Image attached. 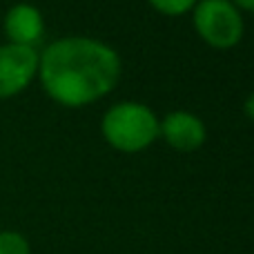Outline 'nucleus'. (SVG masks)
Instances as JSON below:
<instances>
[{"instance_id": "nucleus-1", "label": "nucleus", "mask_w": 254, "mask_h": 254, "mask_svg": "<svg viewBox=\"0 0 254 254\" xmlns=\"http://www.w3.org/2000/svg\"><path fill=\"white\" fill-rule=\"evenodd\" d=\"M43 89L65 107H85L107 96L121 78V58L94 38H61L38 61Z\"/></svg>"}, {"instance_id": "nucleus-2", "label": "nucleus", "mask_w": 254, "mask_h": 254, "mask_svg": "<svg viewBox=\"0 0 254 254\" xmlns=\"http://www.w3.org/2000/svg\"><path fill=\"white\" fill-rule=\"evenodd\" d=\"M101 131L103 138L119 152H143L158 138V119L143 103L123 101L105 112Z\"/></svg>"}, {"instance_id": "nucleus-3", "label": "nucleus", "mask_w": 254, "mask_h": 254, "mask_svg": "<svg viewBox=\"0 0 254 254\" xmlns=\"http://www.w3.org/2000/svg\"><path fill=\"white\" fill-rule=\"evenodd\" d=\"M194 29L214 49H230L243 38V18L230 0H201L194 4Z\"/></svg>"}, {"instance_id": "nucleus-4", "label": "nucleus", "mask_w": 254, "mask_h": 254, "mask_svg": "<svg viewBox=\"0 0 254 254\" xmlns=\"http://www.w3.org/2000/svg\"><path fill=\"white\" fill-rule=\"evenodd\" d=\"M38 61L34 47L0 45V98L20 94L38 74Z\"/></svg>"}, {"instance_id": "nucleus-5", "label": "nucleus", "mask_w": 254, "mask_h": 254, "mask_svg": "<svg viewBox=\"0 0 254 254\" xmlns=\"http://www.w3.org/2000/svg\"><path fill=\"white\" fill-rule=\"evenodd\" d=\"M158 136L179 152H194L205 143V125L192 112H172L158 121Z\"/></svg>"}, {"instance_id": "nucleus-6", "label": "nucleus", "mask_w": 254, "mask_h": 254, "mask_svg": "<svg viewBox=\"0 0 254 254\" xmlns=\"http://www.w3.org/2000/svg\"><path fill=\"white\" fill-rule=\"evenodd\" d=\"M45 31L43 13L34 4H13L4 16V34H7L11 45H22V47H34Z\"/></svg>"}, {"instance_id": "nucleus-7", "label": "nucleus", "mask_w": 254, "mask_h": 254, "mask_svg": "<svg viewBox=\"0 0 254 254\" xmlns=\"http://www.w3.org/2000/svg\"><path fill=\"white\" fill-rule=\"evenodd\" d=\"M0 254H31L29 241L20 232L4 230L0 232Z\"/></svg>"}, {"instance_id": "nucleus-8", "label": "nucleus", "mask_w": 254, "mask_h": 254, "mask_svg": "<svg viewBox=\"0 0 254 254\" xmlns=\"http://www.w3.org/2000/svg\"><path fill=\"white\" fill-rule=\"evenodd\" d=\"M147 2L165 16H183L196 4V0H147Z\"/></svg>"}, {"instance_id": "nucleus-9", "label": "nucleus", "mask_w": 254, "mask_h": 254, "mask_svg": "<svg viewBox=\"0 0 254 254\" xmlns=\"http://www.w3.org/2000/svg\"><path fill=\"white\" fill-rule=\"evenodd\" d=\"M243 112H246V116L254 123V92L246 98V103H243Z\"/></svg>"}, {"instance_id": "nucleus-10", "label": "nucleus", "mask_w": 254, "mask_h": 254, "mask_svg": "<svg viewBox=\"0 0 254 254\" xmlns=\"http://www.w3.org/2000/svg\"><path fill=\"white\" fill-rule=\"evenodd\" d=\"M232 4L243 11H254V0H232Z\"/></svg>"}]
</instances>
